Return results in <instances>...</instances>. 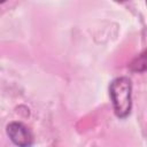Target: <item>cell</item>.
I'll use <instances>...</instances> for the list:
<instances>
[{"label": "cell", "mask_w": 147, "mask_h": 147, "mask_svg": "<svg viewBox=\"0 0 147 147\" xmlns=\"http://www.w3.org/2000/svg\"><path fill=\"white\" fill-rule=\"evenodd\" d=\"M109 96L115 115L123 119L131 114L132 109V83L126 76H119L109 85Z\"/></svg>", "instance_id": "cell-1"}, {"label": "cell", "mask_w": 147, "mask_h": 147, "mask_svg": "<svg viewBox=\"0 0 147 147\" xmlns=\"http://www.w3.org/2000/svg\"><path fill=\"white\" fill-rule=\"evenodd\" d=\"M6 133L16 146L28 147L33 144V134L31 130L22 122L14 121L7 124Z\"/></svg>", "instance_id": "cell-2"}, {"label": "cell", "mask_w": 147, "mask_h": 147, "mask_svg": "<svg viewBox=\"0 0 147 147\" xmlns=\"http://www.w3.org/2000/svg\"><path fill=\"white\" fill-rule=\"evenodd\" d=\"M130 70L139 74H142L146 71V52L145 51H142L138 56L133 59V61L130 63Z\"/></svg>", "instance_id": "cell-3"}, {"label": "cell", "mask_w": 147, "mask_h": 147, "mask_svg": "<svg viewBox=\"0 0 147 147\" xmlns=\"http://www.w3.org/2000/svg\"><path fill=\"white\" fill-rule=\"evenodd\" d=\"M115 1H117V2H125V1H127V0H115Z\"/></svg>", "instance_id": "cell-4"}, {"label": "cell", "mask_w": 147, "mask_h": 147, "mask_svg": "<svg viewBox=\"0 0 147 147\" xmlns=\"http://www.w3.org/2000/svg\"><path fill=\"white\" fill-rule=\"evenodd\" d=\"M7 0H0V5H2V3H5Z\"/></svg>", "instance_id": "cell-5"}]
</instances>
